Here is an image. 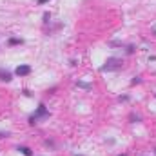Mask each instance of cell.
I'll return each mask as SVG.
<instances>
[{"label": "cell", "mask_w": 156, "mask_h": 156, "mask_svg": "<svg viewBox=\"0 0 156 156\" xmlns=\"http://www.w3.org/2000/svg\"><path fill=\"white\" fill-rule=\"evenodd\" d=\"M123 64H122V60L120 58H109L105 62V66H102L100 71H113V69H120Z\"/></svg>", "instance_id": "obj_1"}, {"label": "cell", "mask_w": 156, "mask_h": 156, "mask_svg": "<svg viewBox=\"0 0 156 156\" xmlns=\"http://www.w3.org/2000/svg\"><path fill=\"white\" fill-rule=\"evenodd\" d=\"M40 116H47V111H46V105H44V103H40V105H38V111L29 118V123H36V120H38Z\"/></svg>", "instance_id": "obj_2"}, {"label": "cell", "mask_w": 156, "mask_h": 156, "mask_svg": "<svg viewBox=\"0 0 156 156\" xmlns=\"http://www.w3.org/2000/svg\"><path fill=\"white\" fill-rule=\"evenodd\" d=\"M15 73H16L18 76H27L29 73H31V67H29V66H18V67L15 69Z\"/></svg>", "instance_id": "obj_3"}, {"label": "cell", "mask_w": 156, "mask_h": 156, "mask_svg": "<svg viewBox=\"0 0 156 156\" xmlns=\"http://www.w3.org/2000/svg\"><path fill=\"white\" fill-rule=\"evenodd\" d=\"M0 80H2V82H11V73L0 69Z\"/></svg>", "instance_id": "obj_4"}, {"label": "cell", "mask_w": 156, "mask_h": 156, "mask_svg": "<svg viewBox=\"0 0 156 156\" xmlns=\"http://www.w3.org/2000/svg\"><path fill=\"white\" fill-rule=\"evenodd\" d=\"M18 151H22V154H24V156H33V152H31V149H29V147H18Z\"/></svg>", "instance_id": "obj_5"}, {"label": "cell", "mask_w": 156, "mask_h": 156, "mask_svg": "<svg viewBox=\"0 0 156 156\" xmlns=\"http://www.w3.org/2000/svg\"><path fill=\"white\" fill-rule=\"evenodd\" d=\"M9 44H22V40H18V38H11V40H9Z\"/></svg>", "instance_id": "obj_6"}, {"label": "cell", "mask_w": 156, "mask_h": 156, "mask_svg": "<svg viewBox=\"0 0 156 156\" xmlns=\"http://www.w3.org/2000/svg\"><path fill=\"white\" fill-rule=\"evenodd\" d=\"M46 2H49V0H38V4L42 6V4H46Z\"/></svg>", "instance_id": "obj_7"}]
</instances>
